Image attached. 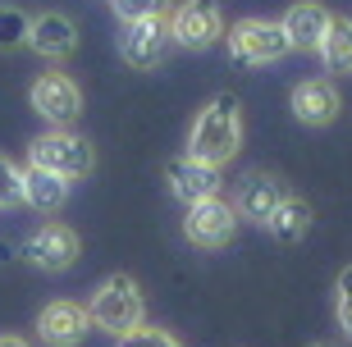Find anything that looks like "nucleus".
Segmentation results:
<instances>
[{
	"instance_id": "obj_23",
	"label": "nucleus",
	"mask_w": 352,
	"mask_h": 347,
	"mask_svg": "<svg viewBox=\"0 0 352 347\" xmlns=\"http://www.w3.org/2000/svg\"><path fill=\"white\" fill-rule=\"evenodd\" d=\"M339 329H343V338L352 343V297L348 293H339Z\"/></svg>"
},
{
	"instance_id": "obj_4",
	"label": "nucleus",
	"mask_w": 352,
	"mask_h": 347,
	"mask_svg": "<svg viewBox=\"0 0 352 347\" xmlns=\"http://www.w3.org/2000/svg\"><path fill=\"white\" fill-rule=\"evenodd\" d=\"M229 55H234V65L243 69H261V65H274V60H284L288 55V37L284 27L270 23V19H243V23L229 27Z\"/></svg>"
},
{
	"instance_id": "obj_18",
	"label": "nucleus",
	"mask_w": 352,
	"mask_h": 347,
	"mask_svg": "<svg viewBox=\"0 0 352 347\" xmlns=\"http://www.w3.org/2000/svg\"><path fill=\"white\" fill-rule=\"evenodd\" d=\"M316 55L325 60V74H352V19H329V32Z\"/></svg>"
},
{
	"instance_id": "obj_17",
	"label": "nucleus",
	"mask_w": 352,
	"mask_h": 347,
	"mask_svg": "<svg viewBox=\"0 0 352 347\" xmlns=\"http://www.w3.org/2000/svg\"><path fill=\"white\" fill-rule=\"evenodd\" d=\"M265 229H270V238H274V243H284V247L302 243V238L311 233V206H307L302 197H293V192H288L284 201H279V210H274V215L265 219Z\"/></svg>"
},
{
	"instance_id": "obj_26",
	"label": "nucleus",
	"mask_w": 352,
	"mask_h": 347,
	"mask_svg": "<svg viewBox=\"0 0 352 347\" xmlns=\"http://www.w3.org/2000/svg\"><path fill=\"white\" fill-rule=\"evenodd\" d=\"M311 347H339V343H311Z\"/></svg>"
},
{
	"instance_id": "obj_15",
	"label": "nucleus",
	"mask_w": 352,
	"mask_h": 347,
	"mask_svg": "<svg viewBox=\"0 0 352 347\" xmlns=\"http://www.w3.org/2000/svg\"><path fill=\"white\" fill-rule=\"evenodd\" d=\"M284 197H288V188L274 179V174H248L243 188H238L234 210H238V219H256V224H265V219L279 210Z\"/></svg>"
},
{
	"instance_id": "obj_12",
	"label": "nucleus",
	"mask_w": 352,
	"mask_h": 347,
	"mask_svg": "<svg viewBox=\"0 0 352 347\" xmlns=\"http://www.w3.org/2000/svg\"><path fill=\"white\" fill-rule=\"evenodd\" d=\"M165 183H170V192L179 197L183 206H197V201L220 197V169L197 165V160H188V155H179V160L165 165Z\"/></svg>"
},
{
	"instance_id": "obj_13",
	"label": "nucleus",
	"mask_w": 352,
	"mask_h": 347,
	"mask_svg": "<svg viewBox=\"0 0 352 347\" xmlns=\"http://www.w3.org/2000/svg\"><path fill=\"white\" fill-rule=\"evenodd\" d=\"M329 19L334 14L325 5H316V0H298V5H288V14L279 19L288 37V51H320V41L329 32Z\"/></svg>"
},
{
	"instance_id": "obj_5",
	"label": "nucleus",
	"mask_w": 352,
	"mask_h": 347,
	"mask_svg": "<svg viewBox=\"0 0 352 347\" xmlns=\"http://www.w3.org/2000/svg\"><path fill=\"white\" fill-rule=\"evenodd\" d=\"M220 37H224L220 0H183L170 14V41H179L183 51H206Z\"/></svg>"
},
{
	"instance_id": "obj_22",
	"label": "nucleus",
	"mask_w": 352,
	"mask_h": 347,
	"mask_svg": "<svg viewBox=\"0 0 352 347\" xmlns=\"http://www.w3.org/2000/svg\"><path fill=\"white\" fill-rule=\"evenodd\" d=\"M119 347H183L179 338H170L165 329H133L119 338Z\"/></svg>"
},
{
	"instance_id": "obj_19",
	"label": "nucleus",
	"mask_w": 352,
	"mask_h": 347,
	"mask_svg": "<svg viewBox=\"0 0 352 347\" xmlns=\"http://www.w3.org/2000/svg\"><path fill=\"white\" fill-rule=\"evenodd\" d=\"M28 32H32V19L14 5H0V51H19L28 46Z\"/></svg>"
},
{
	"instance_id": "obj_10",
	"label": "nucleus",
	"mask_w": 352,
	"mask_h": 347,
	"mask_svg": "<svg viewBox=\"0 0 352 347\" xmlns=\"http://www.w3.org/2000/svg\"><path fill=\"white\" fill-rule=\"evenodd\" d=\"M91 320H87V306H78V302H69V297H55V302H46L37 315V338L46 347H78L82 338H87Z\"/></svg>"
},
{
	"instance_id": "obj_21",
	"label": "nucleus",
	"mask_w": 352,
	"mask_h": 347,
	"mask_svg": "<svg viewBox=\"0 0 352 347\" xmlns=\"http://www.w3.org/2000/svg\"><path fill=\"white\" fill-rule=\"evenodd\" d=\"M110 10L124 23H138V19H165L170 14V0H110Z\"/></svg>"
},
{
	"instance_id": "obj_16",
	"label": "nucleus",
	"mask_w": 352,
	"mask_h": 347,
	"mask_svg": "<svg viewBox=\"0 0 352 347\" xmlns=\"http://www.w3.org/2000/svg\"><path fill=\"white\" fill-rule=\"evenodd\" d=\"M69 201V183L55 179V174H46V169L28 165L23 169V206L41 210V215H55V210Z\"/></svg>"
},
{
	"instance_id": "obj_24",
	"label": "nucleus",
	"mask_w": 352,
	"mask_h": 347,
	"mask_svg": "<svg viewBox=\"0 0 352 347\" xmlns=\"http://www.w3.org/2000/svg\"><path fill=\"white\" fill-rule=\"evenodd\" d=\"M0 347H32L28 338H19V334H0Z\"/></svg>"
},
{
	"instance_id": "obj_6",
	"label": "nucleus",
	"mask_w": 352,
	"mask_h": 347,
	"mask_svg": "<svg viewBox=\"0 0 352 347\" xmlns=\"http://www.w3.org/2000/svg\"><path fill=\"white\" fill-rule=\"evenodd\" d=\"M234 233H238V210H234V201H224V197L197 201V206H188V215H183V238L192 247H201V251H220Z\"/></svg>"
},
{
	"instance_id": "obj_1",
	"label": "nucleus",
	"mask_w": 352,
	"mask_h": 347,
	"mask_svg": "<svg viewBox=\"0 0 352 347\" xmlns=\"http://www.w3.org/2000/svg\"><path fill=\"white\" fill-rule=\"evenodd\" d=\"M243 146V105H238L234 91H220V96H210L201 105V115L192 119V133H188V160L197 165H210L220 169L229 165Z\"/></svg>"
},
{
	"instance_id": "obj_11",
	"label": "nucleus",
	"mask_w": 352,
	"mask_h": 347,
	"mask_svg": "<svg viewBox=\"0 0 352 347\" xmlns=\"http://www.w3.org/2000/svg\"><path fill=\"white\" fill-rule=\"evenodd\" d=\"M288 105H293V119L307 124V128H325V124H334L339 110H343L339 87H334L329 78H307V82H298L293 96H288Z\"/></svg>"
},
{
	"instance_id": "obj_25",
	"label": "nucleus",
	"mask_w": 352,
	"mask_h": 347,
	"mask_svg": "<svg viewBox=\"0 0 352 347\" xmlns=\"http://www.w3.org/2000/svg\"><path fill=\"white\" fill-rule=\"evenodd\" d=\"M339 293H348V297H352V265L339 274Z\"/></svg>"
},
{
	"instance_id": "obj_7",
	"label": "nucleus",
	"mask_w": 352,
	"mask_h": 347,
	"mask_svg": "<svg viewBox=\"0 0 352 347\" xmlns=\"http://www.w3.org/2000/svg\"><path fill=\"white\" fill-rule=\"evenodd\" d=\"M28 101H32V110L41 119H51L55 128H65V124H74L82 115V91L69 74H41L32 82V91H28Z\"/></svg>"
},
{
	"instance_id": "obj_3",
	"label": "nucleus",
	"mask_w": 352,
	"mask_h": 347,
	"mask_svg": "<svg viewBox=\"0 0 352 347\" xmlns=\"http://www.w3.org/2000/svg\"><path fill=\"white\" fill-rule=\"evenodd\" d=\"M28 160L37 169H46V174H55V179H65V183L87 179L91 169H96L91 142L78 137V133H69V128H51V133H41V137H32Z\"/></svg>"
},
{
	"instance_id": "obj_8",
	"label": "nucleus",
	"mask_w": 352,
	"mask_h": 347,
	"mask_svg": "<svg viewBox=\"0 0 352 347\" xmlns=\"http://www.w3.org/2000/svg\"><path fill=\"white\" fill-rule=\"evenodd\" d=\"M23 251H28V260H32L41 274H60V270H69V265L78 260L82 243H78V233L69 229V224L51 219V224H41V229L28 238Z\"/></svg>"
},
{
	"instance_id": "obj_9",
	"label": "nucleus",
	"mask_w": 352,
	"mask_h": 347,
	"mask_svg": "<svg viewBox=\"0 0 352 347\" xmlns=\"http://www.w3.org/2000/svg\"><path fill=\"white\" fill-rule=\"evenodd\" d=\"M170 51V14L165 19H138V23H124V37H119V55L124 65L133 69H156Z\"/></svg>"
},
{
	"instance_id": "obj_14",
	"label": "nucleus",
	"mask_w": 352,
	"mask_h": 347,
	"mask_svg": "<svg viewBox=\"0 0 352 347\" xmlns=\"http://www.w3.org/2000/svg\"><path fill=\"white\" fill-rule=\"evenodd\" d=\"M28 51H37L51 65L69 60V55L78 51V27H74V19H65V14H37L32 19V32H28Z\"/></svg>"
},
{
	"instance_id": "obj_20",
	"label": "nucleus",
	"mask_w": 352,
	"mask_h": 347,
	"mask_svg": "<svg viewBox=\"0 0 352 347\" xmlns=\"http://www.w3.org/2000/svg\"><path fill=\"white\" fill-rule=\"evenodd\" d=\"M23 206V169L10 155H0V210Z\"/></svg>"
},
{
	"instance_id": "obj_2",
	"label": "nucleus",
	"mask_w": 352,
	"mask_h": 347,
	"mask_svg": "<svg viewBox=\"0 0 352 347\" xmlns=\"http://www.w3.org/2000/svg\"><path fill=\"white\" fill-rule=\"evenodd\" d=\"M142 315H146L142 288H138V279H129V274H110V279L91 293V302H87L91 329L115 334V338L133 334V329H142Z\"/></svg>"
}]
</instances>
